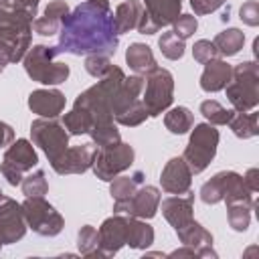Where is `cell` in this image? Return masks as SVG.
Returning a JSON list of instances; mask_svg holds the SVG:
<instances>
[{"label": "cell", "mask_w": 259, "mask_h": 259, "mask_svg": "<svg viewBox=\"0 0 259 259\" xmlns=\"http://www.w3.org/2000/svg\"><path fill=\"white\" fill-rule=\"evenodd\" d=\"M119 34L107 0H85L63 20L57 55H115Z\"/></svg>", "instance_id": "6da1fadb"}, {"label": "cell", "mask_w": 259, "mask_h": 259, "mask_svg": "<svg viewBox=\"0 0 259 259\" xmlns=\"http://www.w3.org/2000/svg\"><path fill=\"white\" fill-rule=\"evenodd\" d=\"M34 16L24 10H0V63H18L30 49Z\"/></svg>", "instance_id": "7a4b0ae2"}, {"label": "cell", "mask_w": 259, "mask_h": 259, "mask_svg": "<svg viewBox=\"0 0 259 259\" xmlns=\"http://www.w3.org/2000/svg\"><path fill=\"white\" fill-rule=\"evenodd\" d=\"M144 75H130L121 81L113 103H111V111H113V119L125 127H136L140 123L146 121L148 111L146 105L142 101V91H144Z\"/></svg>", "instance_id": "3957f363"}, {"label": "cell", "mask_w": 259, "mask_h": 259, "mask_svg": "<svg viewBox=\"0 0 259 259\" xmlns=\"http://www.w3.org/2000/svg\"><path fill=\"white\" fill-rule=\"evenodd\" d=\"M57 51L55 47H47V45H34L26 51L22 63H24V71L26 75L40 83V85H59L65 83L71 75L69 65L59 63L57 61Z\"/></svg>", "instance_id": "277c9868"}, {"label": "cell", "mask_w": 259, "mask_h": 259, "mask_svg": "<svg viewBox=\"0 0 259 259\" xmlns=\"http://www.w3.org/2000/svg\"><path fill=\"white\" fill-rule=\"evenodd\" d=\"M227 99L235 111H251L259 103V65L257 61H243L233 67L231 81L225 87Z\"/></svg>", "instance_id": "5b68a950"}, {"label": "cell", "mask_w": 259, "mask_h": 259, "mask_svg": "<svg viewBox=\"0 0 259 259\" xmlns=\"http://www.w3.org/2000/svg\"><path fill=\"white\" fill-rule=\"evenodd\" d=\"M200 200L204 204H217V202H225V204H233V202H245L255 206L253 200V192H249V188L243 182V176L233 172V170H221L217 172L210 180H206L200 186Z\"/></svg>", "instance_id": "8992f818"}, {"label": "cell", "mask_w": 259, "mask_h": 259, "mask_svg": "<svg viewBox=\"0 0 259 259\" xmlns=\"http://www.w3.org/2000/svg\"><path fill=\"white\" fill-rule=\"evenodd\" d=\"M192 127L194 130L190 132V138H188V144L184 148L182 158L188 164L192 174H200L212 162L221 136H219V130L208 121L196 123Z\"/></svg>", "instance_id": "52a82bcc"}, {"label": "cell", "mask_w": 259, "mask_h": 259, "mask_svg": "<svg viewBox=\"0 0 259 259\" xmlns=\"http://www.w3.org/2000/svg\"><path fill=\"white\" fill-rule=\"evenodd\" d=\"M144 79L146 83L142 91V101L146 105L148 117H158L174 101V77L168 69L156 67L150 73H146Z\"/></svg>", "instance_id": "ba28073f"}, {"label": "cell", "mask_w": 259, "mask_h": 259, "mask_svg": "<svg viewBox=\"0 0 259 259\" xmlns=\"http://www.w3.org/2000/svg\"><path fill=\"white\" fill-rule=\"evenodd\" d=\"M20 206L26 227L32 229V233L40 237H57L63 231L65 227L63 214L51 202H47L45 196H26V200Z\"/></svg>", "instance_id": "9c48e42d"}, {"label": "cell", "mask_w": 259, "mask_h": 259, "mask_svg": "<svg viewBox=\"0 0 259 259\" xmlns=\"http://www.w3.org/2000/svg\"><path fill=\"white\" fill-rule=\"evenodd\" d=\"M134 158H136V150L125 142H117L105 148H95L91 170L99 180L109 182L121 172H125L134 164Z\"/></svg>", "instance_id": "30bf717a"}, {"label": "cell", "mask_w": 259, "mask_h": 259, "mask_svg": "<svg viewBox=\"0 0 259 259\" xmlns=\"http://www.w3.org/2000/svg\"><path fill=\"white\" fill-rule=\"evenodd\" d=\"M38 164V154L32 146V142L20 138V140H12L2 156L0 162V174L6 178V182L10 186H18L24 178L26 172H30L34 166Z\"/></svg>", "instance_id": "8fae6325"}, {"label": "cell", "mask_w": 259, "mask_h": 259, "mask_svg": "<svg viewBox=\"0 0 259 259\" xmlns=\"http://www.w3.org/2000/svg\"><path fill=\"white\" fill-rule=\"evenodd\" d=\"M32 144L38 146L49 162L57 160L69 148V132L57 117H36L30 123Z\"/></svg>", "instance_id": "7c38bea8"}, {"label": "cell", "mask_w": 259, "mask_h": 259, "mask_svg": "<svg viewBox=\"0 0 259 259\" xmlns=\"http://www.w3.org/2000/svg\"><path fill=\"white\" fill-rule=\"evenodd\" d=\"M144 16L138 24L140 34H156L160 28L170 26L182 10V0H142Z\"/></svg>", "instance_id": "4fadbf2b"}, {"label": "cell", "mask_w": 259, "mask_h": 259, "mask_svg": "<svg viewBox=\"0 0 259 259\" xmlns=\"http://www.w3.org/2000/svg\"><path fill=\"white\" fill-rule=\"evenodd\" d=\"M130 214H115L105 219L101 227L97 229L99 235V253L101 257H111L115 255L121 247L127 245L130 239Z\"/></svg>", "instance_id": "5bb4252c"}, {"label": "cell", "mask_w": 259, "mask_h": 259, "mask_svg": "<svg viewBox=\"0 0 259 259\" xmlns=\"http://www.w3.org/2000/svg\"><path fill=\"white\" fill-rule=\"evenodd\" d=\"M160 200H162V194L156 186L142 184L132 194V198H127L125 202L113 204V212L115 214H130L136 219H152L160 208Z\"/></svg>", "instance_id": "9a60e30c"}, {"label": "cell", "mask_w": 259, "mask_h": 259, "mask_svg": "<svg viewBox=\"0 0 259 259\" xmlns=\"http://www.w3.org/2000/svg\"><path fill=\"white\" fill-rule=\"evenodd\" d=\"M26 221L20 202L10 196L0 198V249L4 245L16 243L26 235Z\"/></svg>", "instance_id": "2e32d148"}, {"label": "cell", "mask_w": 259, "mask_h": 259, "mask_svg": "<svg viewBox=\"0 0 259 259\" xmlns=\"http://www.w3.org/2000/svg\"><path fill=\"white\" fill-rule=\"evenodd\" d=\"M95 148L97 146L93 142L67 148L57 160L51 162V166L61 176H65V174H83V172H87L91 168V160H93Z\"/></svg>", "instance_id": "e0dca14e"}, {"label": "cell", "mask_w": 259, "mask_h": 259, "mask_svg": "<svg viewBox=\"0 0 259 259\" xmlns=\"http://www.w3.org/2000/svg\"><path fill=\"white\" fill-rule=\"evenodd\" d=\"M160 184L162 190H166L168 194H186L190 190L192 172L182 156H174L166 162L160 174Z\"/></svg>", "instance_id": "ac0fdd59"}, {"label": "cell", "mask_w": 259, "mask_h": 259, "mask_svg": "<svg viewBox=\"0 0 259 259\" xmlns=\"http://www.w3.org/2000/svg\"><path fill=\"white\" fill-rule=\"evenodd\" d=\"M160 206H162L164 219L174 227V231L194 219V194L192 192H186V196L182 194L168 196L160 200Z\"/></svg>", "instance_id": "d6986e66"}, {"label": "cell", "mask_w": 259, "mask_h": 259, "mask_svg": "<svg viewBox=\"0 0 259 259\" xmlns=\"http://www.w3.org/2000/svg\"><path fill=\"white\" fill-rule=\"evenodd\" d=\"M65 103L67 99L59 89H34L28 95V109L38 117H59Z\"/></svg>", "instance_id": "ffe728a7"}, {"label": "cell", "mask_w": 259, "mask_h": 259, "mask_svg": "<svg viewBox=\"0 0 259 259\" xmlns=\"http://www.w3.org/2000/svg\"><path fill=\"white\" fill-rule=\"evenodd\" d=\"M176 235L180 239L182 245L194 247L198 251V257H212L217 259V251L212 249V235L194 219L190 223H186L184 227L176 229Z\"/></svg>", "instance_id": "44dd1931"}, {"label": "cell", "mask_w": 259, "mask_h": 259, "mask_svg": "<svg viewBox=\"0 0 259 259\" xmlns=\"http://www.w3.org/2000/svg\"><path fill=\"white\" fill-rule=\"evenodd\" d=\"M233 75V65H229L225 59H212L204 63V71L200 75V89L206 93H217L227 87Z\"/></svg>", "instance_id": "7402d4cb"}, {"label": "cell", "mask_w": 259, "mask_h": 259, "mask_svg": "<svg viewBox=\"0 0 259 259\" xmlns=\"http://www.w3.org/2000/svg\"><path fill=\"white\" fill-rule=\"evenodd\" d=\"M144 16V4L140 0H125L121 4H117L115 12H113V24L117 34H125L134 28H138L140 20Z\"/></svg>", "instance_id": "603a6c76"}, {"label": "cell", "mask_w": 259, "mask_h": 259, "mask_svg": "<svg viewBox=\"0 0 259 259\" xmlns=\"http://www.w3.org/2000/svg\"><path fill=\"white\" fill-rule=\"evenodd\" d=\"M125 63L127 67L136 73V75H146L150 73L152 69H156V59H154V53L148 45L144 42H132L125 51Z\"/></svg>", "instance_id": "cb8c5ba5"}, {"label": "cell", "mask_w": 259, "mask_h": 259, "mask_svg": "<svg viewBox=\"0 0 259 259\" xmlns=\"http://www.w3.org/2000/svg\"><path fill=\"white\" fill-rule=\"evenodd\" d=\"M144 184V172L136 170L134 174H119L113 180H109V194L113 198V204L125 202L127 198H132V194Z\"/></svg>", "instance_id": "d4e9b609"}, {"label": "cell", "mask_w": 259, "mask_h": 259, "mask_svg": "<svg viewBox=\"0 0 259 259\" xmlns=\"http://www.w3.org/2000/svg\"><path fill=\"white\" fill-rule=\"evenodd\" d=\"M212 45L217 47V53L221 57H233V55H237L243 49V45H245V32L241 28H235V26L225 28V30H221L214 36Z\"/></svg>", "instance_id": "484cf974"}, {"label": "cell", "mask_w": 259, "mask_h": 259, "mask_svg": "<svg viewBox=\"0 0 259 259\" xmlns=\"http://www.w3.org/2000/svg\"><path fill=\"white\" fill-rule=\"evenodd\" d=\"M164 125L170 134H176V136H182L186 132L192 130L194 125V113L184 107V105H178V107H172L164 113Z\"/></svg>", "instance_id": "4316f807"}, {"label": "cell", "mask_w": 259, "mask_h": 259, "mask_svg": "<svg viewBox=\"0 0 259 259\" xmlns=\"http://www.w3.org/2000/svg\"><path fill=\"white\" fill-rule=\"evenodd\" d=\"M257 111L251 109V111H235L231 121L227 123L233 134L241 140H249V138H255L259 134V125H257Z\"/></svg>", "instance_id": "83f0119b"}, {"label": "cell", "mask_w": 259, "mask_h": 259, "mask_svg": "<svg viewBox=\"0 0 259 259\" xmlns=\"http://www.w3.org/2000/svg\"><path fill=\"white\" fill-rule=\"evenodd\" d=\"M154 243V229L152 225L146 223V219H136L132 217L130 221V239L127 247L130 249H146Z\"/></svg>", "instance_id": "f1b7e54d"}, {"label": "cell", "mask_w": 259, "mask_h": 259, "mask_svg": "<svg viewBox=\"0 0 259 259\" xmlns=\"http://www.w3.org/2000/svg\"><path fill=\"white\" fill-rule=\"evenodd\" d=\"M255 206L245 204V202H233L227 204V219H229V227L237 233H243L249 229L251 225V210Z\"/></svg>", "instance_id": "f546056e"}, {"label": "cell", "mask_w": 259, "mask_h": 259, "mask_svg": "<svg viewBox=\"0 0 259 259\" xmlns=\"http://www.w3.org/2000/svg\"><path fill=\"white\" fill-rule=\"evenodd\" d=\"M77 247H79V253L85 257H101L97 229L91 225H83L77 233Z\"/></svg>", "instance_id": "4dcf8cb0"}, {"label": "cell", "mask_w": 259, "mask_h": 259, "mask_svg": "<svg viewBox=\"0 0 259 259\" xmlns=\"http://www.w3.org/2000/svg\"><path fill=\"white\" fill-rule=\"evenodd\" d=\"M200 113H202V117H204L208 123H212V125H227V123L231 121L235 109H227V107H223L219 101L206 99V101L200 103Z\"/></svg>", "instance_id": "1f68e13d"}, {"label": "cell", "mask_w": 259, "mask_h": 259, "mask_svg": "<svg viewBox=\"0 0 259 259\" xmlns=\"http://www.w3.org/2000/svg\"><path fill=\"white\" fill-rule=\"evenodd\" d=\"M158 49H160V53L166 57V59H170V61H178V59H182L184 57V40L182 38H178L172 30H166V32H162L160 34V38H158Z\"/></svg>", "instance_id": "d6a6232c"}, {"label": "cell", "mask_w": 259, "mask_h": 259, "mask_svg": "<svg viewBox=\"0 0 259 259\" xmlns=\"http://www.w3.org/2000/svg\"><path fill=\"white\" fill-rule=\"evenodd\" d=\"M63 125L67 127V132L71 136H83V134H89V130H91V117L83 109L73 107L69 113H65Z\"/></svg>", "instance_id": "836d02e7"}, {"label": "cell", "mask_w": 259, "mask_h": 259, "mask_svg": "<svg viewBox=\"0 0 259 259\" xmlns=\"http://www.w3.org/2000/svg\"><path fill=\"white\" fill-rule=\"evenodd\" d=\"M20 188L24 196H45L49 192V182L45 178V172L42 170L26 172L20 182Z\"/></svg>", "instance_id": "e575fe53"}, {"label": "cell", "mask_w": 259, "mask_h": 259, "mask_svg": "<svg viewBox=\"0 0 259 259\" xmlns=\"http://www.w3.org/2000/svg\"><path fill=\"white\" fill-rule=\"evenodd\" d=\"M89 136H91V142L97 146V148H105V146H113L117 142H121V136H119V130L113 123H105V125H95L89 130Z\"/></svg>", "instance_id": "d590c367"}, {"label": "cell", "mask_w": 259, "mask_h": 259, "mask_svg": "<svg viewBox=\"0 0 259 259\" xmlns=\"http://www.w3.org/2000/svg\"><path fill=\"white\" fill-rule=\"evenodd\" d=\"M196 28H198V20H196V16H192V14H180V16L172 22V32H174L178 38H182V40L190 38V36L196 32Z\"/></svg>", "instance_id": "8d00e7d4"}, {"label": "cell", "mask_w": 259, "mask_h": 259, "mask_svg": "<svg viewBox=\"0 0 259 259\" xmlns=\"http://www.w3.org/2000/svg\"><path fill=\"white\" fill-rule=\"evenodd\" d=\"M109 67H111V61L107 55H87L85 57V71L95 79L103 77Z\"/></svg>", "instance_id": "74e56055"}, {"label": "cell", "mask_w": 259, "mask_h": 259, "mask_svg": "<svg viewBox=\"0 0 259 259\" xmlns=\"http://www.w3.org/2000/svg\"><path fill=\"white\" fill-rule=\"evenodd\" d=\"M192 57H194V61H196V63L204 65V63H208V61L217 59V57H219V53H217V47L212 45V40L200 38V40H196V42H194V47H192Z\"/></svg>", "instance_id": "f35d334b"}, {"label": "cell", "mask_w": 259, "mask_h": 259, "mask_svg": "<svg viewBox=\"0 0 259 259\" xmlns=\"http://www.w3.org/2000/svg\"><path fill=\"white\" fill-rule=\"evenodd\" d=\"M61 24H63L61 20H55V18L42 14V16L32 20V30L36 34H40V36H53V34H57L61 30Z\"/></svg>", "instance_id": "ab89813d"}, {"label": "cell", "mask_w": 259, "mask_h": 259, "mask_svg": "<svg viewBox=\"0 0 259 259\" xmlns=\"http://www.w3.org/2000/svg\"><path fill=\"white\" fill-rule=\"evenodd\" d=\"M239 18L247 26H257L259 24V4H257V0H247L239 10Z\"/></svg>", "instance_id": "60d3db41"}, {"label": "cell", "mask_w": 259, "mask_h": 259, "mask_svg": "<svg viewBox=\"0 0 259 259\" xmlns=\"http://www.w3.org/2000/svg\"><path fill=\"white\" fill-rule=\"evenodd\" d=\"M69 4L65 2V0H53V2H49L47 4V8H45V16H51V18H55V20H65L67 16H69Z\"/></svg>", "instance_id": "b9f144b4"}, {"label": "cell", "mask_w": 259, "mask_h": 259, "mask_svg": "<svg viewBox=\"0 0 259 259\" xmlns=\"http://www.w3.org/2000/svg\"><path fill=\"white\" fill-rule=\"evenodd\" d=\"M227 0H190V6L194 10V14L198 16H204V14H210L214 10H219Z\"/></svg>", "instance_id": "7bdbcfd3"}, {"label": "cell", "mask_w": 259, "mask_h": 259, "mask_svg": "<svg viewBox=\"0 0 259 259\" xmlns=\"http://www.w3.org/2000/svg\"><path fill=\"white\" fill-rule=\"evenodd\" d=\"M2 8H10V10H24L30 12L32 16H36L38 10V0H0Z\"/></svg>", "instance_id": "ee69618b"}, {"label": "cell", "mask_w": 259, "mask_h": 259, "mask_svg": "<svg viewBox=\"0 0 259 259\" xmlns=\"http://www.w3.org/2000/svg\"><path fill=\"white\" fill-rule=\"evenodd\" d=\"M243 182H245V186L249 188V192H257L259 190V170L257 168H249L247 172H245V176H243Z\"/></svg>", "instance_id": "f6af8a7d"}, {"label": "cell", "mask_w": 259, "mask_h": 259, "mask_svg": "<svg viewBox=\"0 0 259 259\" xmlns=\"http://www.w3.org/2000/svg\"><path fill=\"white\" fill-rule=\"evenodd\" d=\"M12 140H14V130H12L8 123L0 121V148L8 146Z\"/></svg>", "instance_id": "bcb514c9"}, {"label": "cell", "mask_w": 259, "mask_h": 259, "mask_svg": "<svg viewBox=\"0 0 259 259\" xmlns=\"http://www.w3.org/2000/svg\"><path fill=\"white\" fill-rule=\"evenodd\" d=\"M168 257H198V251L194 247H188V245H182L180 249L172 251Z\"/></svg>", "instance_id": "7dc6e473"}, {"label": "cell", "mask_w": 259, "mask_h": 259, "mask_svg": "<svg viewBox=\"0 0 259 259\" xmlns=\"http://www.w3.org/2000/svg\"><path fill=\"white\" fill-rule=\"evenodd\" d=\"M4 67H6V65H4V63H0V73L4 71Z\"/></svg>", "instance_id": "c3c4849f"}, {"label": "cell", "mask_w": 259, "mask_h": 259, "mask_svg": "<svg viewBox=\"0 0 259 259\" xmlns=\"http://www.w3.org/2000/svg\"><path fill=\"white\" fill-rule=\"evenodd\" d=\"M2 196H4V192H2V188H0V198H2Z\"/></svg>", "instance_id": "681fc988"}, {"label": "cell", "mask_w": 259, "mask_h": 259, "mask_svg": "<svg viewBox=\"0 0 259 259\" xmlns=\"http://www.w3.org/2000/svg\"><path fill=\"white\" fill-rule=\"evenodd\" d=\"M0 10H2V2H0Z\"/></svg>", "instance_id": "f907efd6"}]
</instances>
